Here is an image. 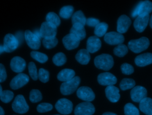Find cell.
I'll return each mask as SVG.
<instances>
[{"instance_id":"obj_1","label":"cell","mask_w":152,"mask_h":115,"mask_svg":"<svg viewBox=\"0 0 152 115\" xmlns=\"http://www.w3.org/2000/svg\"><path fill=\"white\" fill-rule=\"evenodd\" d=\"M94 64L96 67L99 69L108 71L113 67L114 60L111 55L102 54L95 58Z\"/></svg>"},{"instance_id":"obj_2","label":"cell","mask_w":152,"mask_h":115,"mask_svg":"<svg viewBox=\"0 0 152 115\" xmlns=\"http://www.w3.org/2000/svg\"><path fill=\"white\" fill-rule=\"evenodd\" d=\"M150 45V42L147 37H142L138 39L130 41L128 43V48L135 53H139L146 50Z\"/></svg>"},{"instance_id":"obj_3","label":"cell","mask_w":152,"mask_h":115,"mask_svg":"<svg viewBox=\"0 0 152 115\" xmlns=\"http://www.w3.org/2000/svg\"><path fill=\"white\" fill-rule=\"evenodd\" d=\"M80 82V77L78 76L75 77L71 80L62 83L61 85V92L64 95H70L77 90Z\"/></svg>"},{"instance_id":"obj_4","label":"cell","mask_w":152,"mask_h":115,"mask_svg":"<svg viewBox=\"0 0 152 115\" xmlns=\"http://www.w3.org/2000/svg\"><path fill=\"white\" fill-rule=\"evenodd\" d=\"M152 12V2L150 1H142L136 6L132 13V17L150 14Z\"/></svg>"},{"instance_id":"obj_5","label":"cell","mask_w":152,"mask_h":115,"mask_svg":"<svg viewBox=\"0 0 152 115\" xmlns=\"http://www.w3.org/2000/svg\"><path fill=\"white\" fill-rule=\"evenodd\" d=\"M12 107L15 113L19 114H25L29 109V106L27 104L24 96L22 95H18L15 98Z\"/></svg>"},{"instance_id":"obj_6","label":"cell","mask_w":152,"mask_h":115,"mask_svg":"<svg viewBox=\"0 0 152 115\" xmlns=\"http://www.w3.org/2000/svg\"><path fill=\"white\" fill-rule=\"evenodd\" d=\"M19 41L16 36L12 34H7L4 39L3 48L7 53H11L18 48Z\"/></svg>"},{"instance_id":"obj_7","label":"cell","mask_w":152,"mask_h":115,"mask_svg":"<svg viewBox=\"0 0 152 115\" xmlns=\"http://www.w3.org/2000/svg\"><path fill=\"white\" fill-rule=\"evenodd\" d=\"M55 108L57 111L61 114L68 115L73 111V103L67 99H61L57 101Z\"/></svg>"},{"instance_id":"obj_8","label":"cell","mask_w":152,"mask_h":115,"mask_svg":"<svg viewBox=\"0 0 152 115\" xmlns=\"http://www.w3.org/2000/svg\"><path fill=\"white\" fill-rule=\"evenodd\" d=\"M95 111L94 105L90 102H84L78 104L75 110V115H92Z\"/></svg>"},{"instance_id":"obj_9","label":"cell","mask_w":152,"mask_h":115,"mask_svg":"<svg viewBox=\"0 0 152 115\" xmlns=\"http://www.w3.org/2000/svg\"><path fill=\"white\" fill-rule=\"evenodd\" d=\"M29 80V77L27 75L24 73H19L11 80L10 86L12 90H18L26 85Z\"/></svg>"},{"instance_id":"obj_10","label":"cell","mask_w":152,"mask_h":115,"mask_svg":"<svg viewBox=\"0 0 152 115\" xmlns=\"http://www.w3.org/2000/svg\"><path fill=\"white\" fill-rule=\"evenodd\" d=\"M104 41L110 45H116L122 44L125 41L123 35L115 32L107 33L104 35Z\"/></svg>"},{"instance_id":"obj_11","label":"cell","mask_w":152,"mask_h":115,"mask_svg":"<svg viewBox=\"0 0 152 115\" xmlns=\"http://www.w3.org/2000/svg\"><path fill=\"white\" fill-rule=\"evenodd\" d=\"M26 42L29 48L33 50H38L41 47V40L30 30H26L25 33Z\"/></svg>"},{"instance_id":"obj_12","label":"cell","mask_w":152,"mask_h":115,"mask_svg":"<svg viewBox=\"0 0 152 115\" xmlns=\"http://www.w3.org/2000/svg\"><path fill=\"white\" fill-rule=\"evenodd\" d=\"M78 98L87 102H90L94 100L95 95L91 88L87 86L80 87L77 92Z\"/></svg>"},{"instance_id":"obj_13","label":"cell","mask_w":152,"mask_h":115,"mask_svg":"<svg viewBox=\"0 0 152 115\" xmlns=\"http://www.w3.org/2000/svg\"><path fill=\"white\" fill-rule=\"evenodd\" d=\"M40 33L43 38L56 37L57 27L48 22H43L40 29Z\"/></svg>"},{"instance_id":"obj_14","label":"cell","mask_w":152,"mask_h":115,"mask_svg":"<svg viewBox=\"0 0 152 115\" xmlns=\"http://www.w3.org/2000/svg\"><path fill=\"white\" fill-rule=\"evenodd\" d=\"M97 81L104 86L113 85L117 82V78L114 75L109 72L101 73L98 75Z\"/></svg>"},{"instance_id":"obj_15","label":"cell","mask_w":152,"mask_h":115,"mask_svg":"<svg viewBox=\"0 0 152 115\" xmlns=\"http://www.w3.org/2000/svg\"><path fill=\"white\" fill-rule=\"evenodd\" d=\"M131 99L136 102H140L147 98V91L145 87L137 86L134 87L130 92Z\"/></svg>"},{"instance_id":"obj_16","label":"cell","mask_w":152,"mask_h":115,"mask_svg":"<svg viewBox=\"0 0 152 115\" xmlns=\"http://www.w3.org/2000/svg\"><path fill=\"white\" fill-rule=\"evenodd\" d=\"M80 41L72 34L69 33L62 39L63 45L68 50H72L78 47Z\"/></svg>"},{"instance_id":"obj_17","label":"cell","mask_w":152,"mask_h":115,"mask_svg":"<svg viewBox=\"0 0 152 115\" xmlns=\"http://www.w3.org/2000/svg\"><path fill=\"white\" fill-rule=\"evenodd\" d=\"M102 47V42L97 36H91L87 41L86 50L89 53H95L99 51Z\"/></svg>"},{"instance_id":"obj_18","label":"cell","mask_w":152,"mask_h":115,"mask_svg":"<svg viewBox=\"0 0 152 115\" xmlns=\"http://www.w3.org/2000/svg\"><path fill=\"white\" fill-rule=\"evenodd\" d=\"M10 66L12 70L15 73H21L26 69V63L22 58L16 56L12 59Z\"/></svg>"},{"instance_id":"obj_19","label":"cell","mask_w":152,"mask_h":115,"mask_svg":"<svg viewBox=\"0 0 152 115\" xmlns=\"http://www.w3.org/2000/svg\"><path fill=\"white\" fill-rule=\"evenodd\" d=\"M150 18V14L137 16L134 23L136 30L138 33H142L147 27Z\"/></svg>"},{"instance_id":"obj_20","label":"cell","mask_w":152,"mask_h":115,"mask_svg":"<svg viewBox=\"0 0 152 115\" xmlns=\"http://www.w3.org/2000/svg\"><path fill=\"white\" fill-rule=\"evenodd\" d=\"M131 24L129 17L122 15L119 17L117 22V31L119 33H125L128 30Z\"/></svg>"},{"instance_id":"obj_21","label":"cell","mask_w":152,"mask_h":115,"mask_svg":"<svg viewBox=\"0 0 152 115\" xmlns=\"http://www.w3.org/2000/svg\"><path fill=\"white\" fill-rule=\"evenodd\" d=\"M119 92L118 88L114 85H109L105 90L106 97L113 103H116L119 100L120 98Z\"/></svg>"},{"instance_id":"obj_22","label":"cell","mask_w":152,"mask_h":115,"mask_svg":"<svg viewBox=\"0 0 152 115\" xmlns=\"http://www.w3.org/2000/svg\"><path fill=\"white\" fill-rule=\"evenodd\" d=\"M135 63L137 66L144 67L152 63V53H145L139 55L135 59Z\"/></svg>"},{"instance_id":"obj_23","label":"cell","mask_w":152,"mask_h":115,"mask_svg":"<svg viewBox=\"0 0 152 115\" xmlns=\"http://www.w3.org/2000/svg\"><path fill=\"white\" fill-rule=\"evenodd\" d=\"M70 33L74 35L80 41L85 39L86 36V33L84 26L80 24L73 25L70 29Z\"/></svg>"},{"instance_id":"obj_24","label":"cell","mask_w":152,"mask_h":115,"mask_svg":"<svg viewBox=\"0 0 152 115\" xmlns=\"http://www.w3.org/2000/svg\"><path fill=\"white\" fill-rule=\"evenodd\" d=\"M76 60L82 65H87L90 60V54L85 49L80 50L76 55Z\"/></svg>"},{"instance_id":"obj_25","label":"cell","mask_w":152,"mask_h":115,"mask_svg":"<svg viewBox=\"0 0 152 115\" xmlns=\"http://www.w3.org/2000/svg\"><path fill=\"white\" fill-rule=\"evenodd\" d=\"M75 75V72L73 69H65L60 71L57 76L58 80L66 82L73 79Z\"/></svg>"},{"instance_id":"obj_26","label":"cell","mask_w":152,"mask_h":115,"mask_svg":"<svg viewBox=\"0 0 152 115\" xmlns=\"http://www.w3.org/2000/svg\"><path fill=\"white\" fill-rule=\"evenodd\" d=\"M139 108L142 112L146 115H152V99L146 98L140 102Z\"/></svg>"},{"instance_id":"obj_27","label":"cell","mask_w":152,"mask_h":115,"mask_svg":"<svg viewBox=\"0 0 152 115\" xmlns=\"http://www.w3.org/2000/svg\"><path fill=\"white\" fill-rule=\"evenodd\" d=\"M87 19L81 11L79 10L73 14L72 17V22L73 25L80 24L83 26L86 25Z\"/></svg>"},{"instance_id":"obj_28","label":"cell","mask_w":152,"mask_h":115,"mask_svg":"<svg viewBox=\"0 0 152 115\" xmlns=\"http://www.w3.org/2000/svg\"><path fill=\"white\" fill-rule=\"evenodd\" d=\"M108 24L105 22L100 23L95 27L94 33L96 36L98 37H102L106 34L108 29Z\"/></svg>"},{"instance_id":"obj_29","label":"cell","mask_w":152,"mask_h":115,"mask_svg":"<svg viewBox=\"0 0 152 115\" xmlns=\"http://www.w3.org/2000/svg\"><path fill=\"white\" fill-rule=\"evenodd\" d=\"M46 20V22L57 27L61 24V20L59 17L54 12H50L47 14Z\"/></svg>"},{"instance_id":"obj_30","label":"cell","mask_w":152,"mask_h":115,"mask_svg":"<svg viewBox=\"0 0 152 115\" xmlns=\"http://www.w3.org/2000/svg\"><path fill=\"white\" fill-rule=\"evenodd\" d=\"M74 11V7L71 5L64 6L60 11V16L61 18L68 19L73 16Z\"/></svg>"},{"instance_id":"obj_31","label":"cell","mask_w":152,"mask_h":115,"mask_svg":"<svg viewBox=\"0 0 152 115\" xmlns=\"http://www.w3.org/2000/svg\"><path fill=\"white\" fill-rule=\"evenodd\" d=\"M136 83L134 79L125 78L122 79L120 84V87L122 90H126L134 87Z\"/></svg>"},{"instance_id":"obj_32","label":"cell","mask_w":152,"mask_h":115,"mask_svg":"<svg viewBox=\"0 0 152 115\" xmlns=\"http://www.w3.org/2000/svg\"><path fill=\"white\" fill-rule=\"evenodd\" d=\"M66 61L67 58L66 55L62 52L57 53L53 58V63L58 67L64 65L66 62Z\"/></svg>"},{"instance_id":"obj_33","label":"cell","mask_w":152,"mask_h":115,"mask_svg":"<svg viewBox=\"0 0 152 115\" xmlns=\"http://www.w3.org/2000/svg\"><path fill=\"white\" fill-rule=\"evenodd\" d=\"M43 44L45 48L50 49L55 48L58 44V41L56 37L44 38L43 40Z\"/></svg>"},{"instance_id":"obj_34","label":"cell","mask_w":152,"mask_h":115,"mask_svg":"<svg viewBox=\"0 0 152 115\" xmlns=\"http://www.w3.org/2000/svg\"><path fill=\"white\" fill-rule=\"evenodd\" d=\"M113 52L117 56L123 57L127 54L128 52V48L125 44H119L114 48Z\"/></svg>"},{"instance_id":"obj_35","label":"cell","mask_w":152,"mask_h":115,"mask_svg":"<svg viewBox=\"0 0 152 115\" xmlns=\"http://www.w3.org/2000/svg\"><path fill=\"white\" fill-rule=\"evenodd\" d=\"M30 55L31 57L40 63H45L48 60L47 55L38 51H32L30 53Z\"/></svg>"},{"instance_id":"obj_36","label":"cell","mask_w":152,"mask_h":115,"mask_svg":"<svg viewBox=\"0 0 152 115\" xmlns=\"http://www.w3.org/2000/svg\"><path fill=\"white\" fill-rule=\"evenodd\" d=\"M124 112L126 115H140L138 108L132 103L126 104L124 107Z\"/></svg>"},{"instance_id":"obj_37","label":"cell","mask_w":152,"mask_h":115,"mask_svg":"<svg viewBox=\"0 0 152 115\" xmlns=\"http://www.w3.org/2000/svg\"><path fill=\"white\" fill-rule=\"evenodd\" d=\"M42 99V96L39 90H33L30 91L29 99L32 103H37L41 101Z\"/></svg>"},{"instance_id":"obj_38","label":"cell","mask_w":152,"mask_h":115,"mask_svg":"<svg viewBox=\"0 0 152 115\" xmlns=\"http://www.w3.org/2000/svg\"><path fill=\"white\" fill-rule=\"evenodd\" d=\"M14 97V93L11 91L4 90L0 96V99L4 103L10 102Z\"/></svg>"},{"instance_id":"obj_39","label":"cell","mask_w":152,"mask_h":115,"mask_svg":"<svg viewBox=\"0 0 152 115\" xmlns=\"http://www.w3.org/2000/svg\"><path fill=\"white\" fill-rule=\"evenodd\" d=\"M28 72L31 78L34 81H36L38 79V73L37 68L34 62H30L28 65Z\"/></svg>"},{"instance_id":"obj_40","label":"cell","mask_w":152,"mask_h":115,"mask_svg":"<svg viewBox=\"0 0 152 115\" xmlns=\"http://www.w3.org/2000/svg\"><path fill=\"white\" fill-rule=\"evenodd\" d=\"M38 77L40 81L42 82H47L50 79V73L48 70L44 69H40L38 72Z\"/></svg>"},{"instance_id":"obj_41","label":"cell","mask_w":152,"mask_h":115,"mask_svg":"<svg viewBox=\"0 0 152 115\" xmlns=\"http://www.w3.org/2000/svg\"><path fill=\"white\" fill-rule=\"evenodd\" d=\"M53 108V106L50 103H42L39 104L37 108V111L39 113H44L51 111Z\"/></svg>"},{"instance_id":"obj_42","label":"cell","mask_w":152,"mask_h":115,"mask_svg":"<svg viewBox=\"0 0 152 115\" xmlns=\"http://www.w3.org/2000/svg\"><path fill=\"white\" fill-rule=\"evenodd\" d=\"M121 72L124 74L130 75L133 74L134 71V67L127 63H124L121 67Z\"/></svg>"},{"instance_id":"obj_43","label":"cell","mask_w":152,"mask_h":115,"mask_svg":"<svg viewBox=\"0 0 152 115\" xmlns=\"http://www.w3.org/2000/svg\"><path fill=\"white\" fill-rule=\"evenodd\" d=\"M100 20L95 18L90 17L87 19L86 25L89 27H95L98 24L100 23Z\"/></svg>"},{"instance_id":"obj_44","label":"cell","mask_w":152,"mask_h":115,"mask_svg":"<svg viewBox=\"0 0 152 115\" xmlns=\"http://www.w3.org/2000/svg\"><path fill=\"white\" fill-rule=\"evenodd\" d=\"M7 78V73L4 66L0 63V83L3 82Z\"/></svg>"},{"instance_id":"obj_45","label":"cell","mask_w":152,"mask_h":115,"mask_svg":"<svg viewBox=\"0 0 152 115\" xmlns=\"http://www.w3.org/2000/svg\"><path fill=\"white\" fill-rule=\"evenodd\" d=\"M34 34L40 39V40H41V39L42 38V35H41V33H40V30H36L35 31H34Z\"/></svg>"},{"instance_id":"obj_46","label":"cell","mask_w":152,"mask_h":115,"mask_svg":"<svg viewBox=\"0 0 152 115\" xmlns=\"http://www.w3.org/2000/svg\"><path fill=\"white\" fill-rule=\"evenodd\" d=\"M102 115H117L116 114L114 113H111V112H106L103 114Z\"/></svg>"},{"instance_id":"obj_47","label":"cell","mask_w":152,"mask_h":115,"mask_svg":"<svg viewBox=\"0 0 152 115\" xmlns=\"http://www.w3.org/2000/svg\"><path fill=\"white\" fill-rule=\"evenodd\" d=\"M4 110L0 106V115H4Z\"/></svg>"},{"instance_id":"obj_48","label":"cell","mask_w":152,"mask_h":115,"mask_svg":"<svg viewBox=\"0 0 152 115\" xmlns=\"http://www.w3.org/2000/svg\"><path fill=\"white\" fill-rule=\"evenodd\" d=\"M4 51V50L3 47L0 46V55H1L2 53H3Z\"/></svg>"},{"instance_id":"obj_49","label":"cell","mask_w":152,"mask_h":115,"mask_svg":"<svg viewBox=\"0 0 152 115\" xmlns=\"http://www.w3.org/2000/svg\"><path fill=\"white\" fill-rule=\"evenodd\" d=\"M150 26L152 28V15H151V18H150Z\"/></svg>"},{"instance_id":"obj_50","label":"cell","mask_w":152,"mask_h":115,"mask_svg":"<svg viewBox=\"0 0 152 115\" xmlns=\"http://www.w3.org/2000/svg\"><path fill=\"white\" fill-rule=\"evenodd\" d=\"M2 91V88L1 86V85H0V96H1V94Z\"/></svg>"},{"instance_id":"obj_51","label":"cell","mask_w":152,"mask_h":115,"mask_svg":"<svg viewBox=\"0 0 152 115\" xmlns=\"http://www.w3.org/2000/svg\"><path fill=\"white\" fill-rule=\"evenodd\" d=\"M59 115V114H56V115Z\"/></svg>"}]
</instances>
